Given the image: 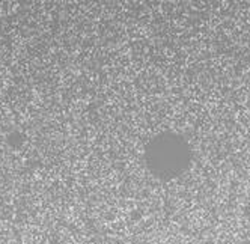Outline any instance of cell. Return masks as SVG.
Wrapping results in <instances>:
<instances>
[{
	"instance_id": "cell-1",
	"label": "cell",
	"mask_w": 250,
	"mask_h": 244,
	"mask_svg": "<svg viewBox=\"0 0 250 244\" xmlns=\"http://www.w3.org/2000/svg\"><path fill=\"white\" fill-rule=\"evenodd\" d=\"M145 163L155 178L169 181L181 177L190 167L191 148L181 134L165 131L146 145Z\"/></svg>"
},
{
	"instance_id": "cell-2",
	"label": "cell",
	"mask_w": 250,
	"mask_h": 244,
	"mask_svg": "<svg viewBox=\"0 0 250 244\" xmlns=\"http://www.w3.org/2000/svg\"><path fill=\"white\" fill-rule=\"evenodd\" d=\"M240 244H250V238H249V240H246V241H241Z\"/></svg>"
}]
</instances>
